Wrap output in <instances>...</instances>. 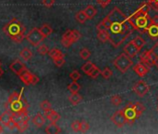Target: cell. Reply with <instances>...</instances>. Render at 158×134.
<instances>
[{"instance_id":"1","label":"cell","mask_w":158,"mask_h":134,"mask_svg":"<svg viewBox=\"0 0 158 134\" xmlns=\"http://www.w3.org/2000/svg\"><path fill=\"white\" fill-rule=\"evenodd\" d=\"M111 20V27L108 29L110 43L114 47H119L135 30L128 17L118 8H114L107 15Z\"/></svg>"},{"instance_id":"2","label":"cell","mask_w":158,"mask_h":134,"mask_svg":"<svg viewBox=\"0 0 158 134\" xmlns=\"http://www.w3.org/2000/svg\"><path fill=\"white\" fill-rule=\"evenodd\" d=\"M150 9H151L150 4L146 2L140 8H139V10L136 12H134L131 16L128 17L135 30L139 31L140 33L146 32L150 21V17L148 16Z\"/></svg>"},{"instance_id":"3","label":"cell","mask_w":158,"mask_h":134,"mask_svg":"<svg viewBox=\"0 0 158 134\" xmlns=\"http://www.w3.org/2000/svg\"><path fill=\"white\" fill-rule=\"evenodd\" d=\"M24 25L17 19H13L3 27V32L16 43H21L26 37Z\"/></svg>"},{"instance_id":"4","label":"cell","mask_w":158,"mask_h":134,"mask_svg":"<svg viewBox=\"0 0 158 134\" xmlns=\"http://www.w3.org/2000/svg\"><path fill=\"white\" fill-rule=\"evenodd\" d=\"M23 91L21 93L13 92L10 98H9V104L10 106V109L12 112H22V111H27V104L24 103L23 97H22Z\"/></svg>"},{"instance_id":"5","label":"cell","mask_w":158,"mask_h":134,"mask_svg":"<svg viewBox=\"0 0 158 134\" xmlns=\"http://www.w3.org/2000/svg\"><path fill=\"white\" fill-rule=\"evenodd\" d=\"M11 118L17 124V129L20 132H24L27 129V128H28V122L30 120V117L28 115L27 111L12 112L11 113Z\"/></svg>"},{"instance_id":"6","label":"cell","mask_w":158,"mask_h":134,"mask_svg":"<svg viewBox=\"0 0 158 134\" xmlns=\"http://www.w3.org/2000/svg\"><path fill=\"white\" fill-rule=\"evenodd\" d=\"M114 65L119 72L125 74L133 65V61L131 58L124 52V53H121L119 56H117L114 60Z\"/></svg>"},{"instance_id":"7","label":"cell","mask_w":158,"mask_h":134,"mask_svg":"<svg viewBox=\"0 0 158 134\" xmlns=\"http://www.w3.org/2000/svg\"><path fill=\"white\" fill-rule=\"evenodd\" d=\"M81 38V34L77 30H66L61 37V44L64 48H70L73 43Z\"/></svg>"},{"instance_id":"8","label":"cell","mask_w":158,"mask_h":134,"mask_svg":"<svg viewBox=\"0 0 158 134\" xmlns=\"http://www.w3.org/2000/svg\"><path fill=\"white\" fill-rule=\"evenodd\" d=\"M25 38L27 39V41H28L32 46L37 47V46H39V45L42 43V41H43L46 37L43 36V34L41 33V31H40L39 28L35 27V28H33V29L27 34V36H26Z\"/></svg>"},{"instance_id":"9","label":"cell","mask_w":158,"mask_h":134,"mask_svg":"<svg viewBox=\"0 0 158 134\" xmlns=\"http://www.w3.org/2000/svg\"><path fill=\"white\" fill-rule=\"evenodd\" d=\"M48 55L49 57L52 59L53 62L55 63L56 66L58 67H61L64 63H65V58H64V54L61 52V50H60L59 48H52L48 51Z\"/></svg>"},{"instance_id":"10","label":"cell","mask_w":158,"mask_h":134,"mask_svg":"<svg viewBox=\"0 0 158 134\" xmlns=\"http://www.w3.org/2000/svg\"><path fill=\"white\" fill-rule=\"evenodd\" d=\"M124 114L127 118V122L130 124L133 123L139 117L136 108H135V103H128V104L125 107Z\"/></svg>"},{"instance_id":"11","label":"cell","mask_w":158,"mask_h":134,"mask_svg":"<svg viewBox=\"0 0 158 134\" xmlns=\"http://www.w3.org/2000/svg\"><path fill=\"white\" fill-rule=\"evenodd\" d=\"M150 90V87L143 80H139L133 85V91L139 97L145 96Z\"/></svg>"},{"instance_id":"12","label":"cell","mask_w":158,"mask_h":134,"mask_svg":"<svg viewBox=\"0 0 158 134\" xmlns=\"http://www.w3.org/2000/svg\"><path fill=\"white\" fill-rule=\"evenodd\" d=\"M112 122L118 128H122L127 122V118L124 114V110H118L116 111L111 117Z\"/></svg>"},{"instance_id":"13","label":"cell","mask_w":158,"mask_h":134,"mask_svg":"<svg viewBox=\"0 0 158 134\" xmlns=\"http://www.w3.org/2000/svg\"><path fill=\"white\" fill-rule=\"evenodd\" d=\"M133 71L139 77H145L149 71H150V67H148L147 65L141 63V62H139L138 64H136L134 67H133Z\"/></svg>"},{"instance_id":"14","label":"cell","mask_w":158,"mask_h":134,"mask_svg":"<svg viewBox=\"0 0 158 134\" xmlns=\"http://www.w3.org/2000/svg\"><path fill=\"white\" fill-rule=\"evenodd\" d=\"M10 70H11L13 73H15L16 75L19 76L23 70L26 69V66H25V64H24L23 62H22L20 60H15V61L10 64Z\"/></svg>"},{"instance_id":"15","label":"cell","mask_w":158,"mask_h":134,"mask_svg":"<svg viewBox=\"0 0 158 134\" xmlns=\"http://www.w3.org/2000/svg\"><path fill=\"white\" fill-rule=\"evenodd\" d=\"M34 75L35 74H32L29 70H27V68L25 70H23L20 75H19V77L20 79L25 84V85H32L33 83V78H34Z\"/></svg>"},{"instance_id":"16","label":"cell","mask_w":158,"mask_h":134,"mask_svg":"<svg viewBox=\"0 0 158 134\" xmlns=\"http://www.w3.org/2000/svg\"><path fill=\"white\" fill-rule=\"evenodd\" d=\"M139 49H138V48L132 43V41H130V42H128L125 47H124V52L127 55V56H129L130 58H133V57H135L138 53H139Z\"/></svg>"},{"instance_id":"17","label":"cell","mask_w":158,"mask_h":134,"mask_svg":"<svg viewBox=\"0 0 158 134\" xmlns=\"http://www.w3.org/2000/svg\"><path fill=\"white\" fill-rule=\"evenodd\" d=\"M45 115V117L49 120L50 122H53V123H57L60 119V115L58 112H56L55 110H48V111H45L44 113Z\"/></svg>"},{"instance_id":"18","label":"cell","mask_w":158,"mask_h":134,"mask_svg":"<svg viewBox=\"0 0 158 134\" xmlns=\"http://www.w3.org/2000/svg\"><path fill=\"white\" fill-rule=\"evenodd\" d=\"M98 33H97V37L100 41L105 43L107 41L110 40V35H109V32L107 29L105 28H100V29H97Z\"/></svg>"},{"instance_id":"19","label":"cell","mask_w":158,"mask_h":134,"mask_svg":"<svg viewBox=\"0 0 158 134\" xmlns=\"http://www.w3.org/2000/svg\"><path fill=\"white\" fill-rule=\"evenodd\" d=\"M149 36L152 39H156L158 38V24H153V23H150L149 26L146 29Z\"/></svg>"},{"instance_id":"20","label":"cell","mask_w":158,"mask_h":134,"mask_svg":"<svg viewBox=\"0 0 158 134\" xmlns=\"http://www.w3.org/2000/svg\"><path fill=\"white\" fill-rule=\"evenodd\" d=\"M45 132L48 133V134H58V133L61 132V129L56 123L50 122V124L46 127Z\"/></svg>"},{"instance_id":"21","label":"cell","mask_w":158,"mask_h":134,"mask_svg":"<svg viewBox=\"0 0 158 134\" xmlns=\"http://www.w3.org/2000/svg\"><path fill=\"white\" fill-rule=\"evenodd\" d=\"M32 122H33V124H34L35 127H37V128H42V127L45 125V123H46V117H45L44 115H42L41 114H36V115L33 117Z\"/></svg>"},{"instance_id":"22","label":"cell","mask_w":158,"mask_h":134,"mask_svg":"<svg viewBox=\"0 0 158 134\" xmlns=\"http://www.w3.org/2000/svg\"><path fill=\"white\" fill-rule=\"evenodd\" d=\"M139 62H141V63L147 65L148 67L153 66V63L152 62V61H151V59H150L148 50H147V51H144V52H142V53L140 54V56H139Z\"/></svg>"},{"instance_id":"23","label":"cell","mask_w":158,"mask_h":134,"mask_svg":"<svg viewBox=\"0 0 158 134\" xmlns=\"http://www.w3.org/2000/svg\"><path fill=\"white\" fill-rule=\"evenodd\" d=\"M68 99H69L70 103H71L73 105H77L79 103H81L82 100H83L82 96H81L80 94H79L78 92L72 93V94L68 97Z\"/></svg>"},{"instance_id":"24","label":"cell","mask_w":158,"mask_h":134,"mask_svg":"<svg viewBox=\"0 0 158 134\" xmlns=\"http://www.w3.org/2000/svg\"><path fill=\"white\" fill-rule=\"evenodd\" d=\"M84 11H85V13H86V15H87L88 20H92V19L96 16V14H97V10L95 9L94 6H91V5L88 6V7L84 10Z\"/></svg>"},{"instance_id":"25","label":"cell","mask_w":158,"mask_h":134,"mask_svg":"<svg viewBox=\"0 0 158 134\" xmlns=\"http://www.w3.org/2000/svg\"><path fill=\"white\" fill-rule=\"evenodd\" d=\"M20 56H21V58H22L23 61H29V60L32 58V56H33V52H32V50H31L30 48H23V49L21 50Z\"/></svg>"},{"instance_id":"26","label":"cell","mask_w":158,"mask_h":134,"mask_svg":"<svg viewBox=\"0 0 158 134\" xmlns=\"http://www.w3.org/2000/svg\"><path fill=\"white\" fill-rule=\"evenodd\" d=\"M39 29H40L41 33L43 34V36H44L45 37L49 36L52 34V32H53V30H52L51 26H50L49 24H48V23H44V24H43Z\"/></svg>"},{"instance_id":"27","label":"cell","mask_w":158,"mask_h":134,"mask_svg":"<svg viewBox=\"0 0 158 134\" xmlns=\"http://www.w3.org/2000/svg\"><path fill=\"white\" fill-rule=\"evenodd\" d=\"M131 41H132V43L138 48L139 50H140V49L144 47V45L146 44V41H145L141 36H136V37H135L134 39H132Z\"/></svg>"},{"instance_id":"28","label":"cell","mask_w":158,"mask_h":134,"mask_svg":"<svg viewBox=\"0 0 158 134\" xmlns=\"http://www.w3.org/2000/svg\"><path fill=\"white\" fill-rule=\"evenodd\" d=\"M74 18H75V20H76L79 23H82V24H83V23H86V21L88 20L87 15H86V13H85L84 10H80V11H78V12L75 14Z\"/></svg>"},{"instance_id":"29","label":"cell","mask_w":158,"mask_h":134,"mask_svg":"<svg viewBox=\"0 0 158 134\" xmlns=\"http://www.w3.org/2000/svg\"><path fill=\"white\" fill-rule=\"evenodd\" d=\"M68 90L71 92V93H75V92H78L81 89V86L77 83V81H73L72 83H70L67 87Z\"/></svg>"},{"instance_id":"30","label":"cell","mask_w":158,"mask_h":134,"mask_svg":"<svg viewBox=\"0 0 158 134\" xmlns=\"http://www.w3.org/2000/svg\"><path fill=\"white\" fill-rule=\"evenodd\" d=\"M101 74H102V71L100 70V68H99L98 66L94 65V66H93V68H92V69L90 70V72L88 74V76H89L90 78L95 79V78H97Z\"/></svg>"},{"instance_id":"31","label":"cell","mask_w":158,"mask_h":134,"mask_svg":"<svg viewBox=\"0 0 158 134\" xmlns=\"http://www.w3.org/2000/svg\"><path fill=\"white\" fill-rule=\"evenodd\" d=\"M151 50L154 56V66H156L158 69V41L154 44V46L151 48Z\"/></svg>"},{"instance_id":"32","label":"cell","mask_w":158,"mask_h":134,"mask_svg":"<svg viewBox=\"0 0 158 134\" xmlns=\"http://www.w3.org/2000/svg\"><path fill=\"white\" fill-rule=\"evenodd\" d=\"M110 101H111V103L113 104V105H114V106H119L121 103H122V102H123V99H122V97L120 96V95H113L112 97H111V99H110Z\"/></svg>"},{"instance_id":"33","label":"cell","mask_w":158,"mask_h":134,"mask_svg":"<svg viewBox=\"0 0 158 134\" xmlns=\"http://www.w3.org/2000/svg\"><path fill=\"white\" fill-rule=\"evenodd\" d=\"M95 64H93L91 61H87L82 67H81V70L85 73V74H89V72H90V70L93 68V66H94Z\"/></svg>"},{"instance_id":"34","label":"cell","mask_w":158,"mask_h":134,"mask_svg":"<svg viewBox=\"0 0 158 134\" xmlns=\"http://www.w3.org/2000/svg\"><path fill=\"white\" fill-rule=\"evenodd\" d=\"M91 55V52L87 48H84L80 50V52H79V56H80L81 59L83 60H88Z\"/></svg>"},{"instance_id":"35","label":"cell","mask_w":158,"mask_h":134,"mask_svg":"<svg viewBox=\"0 0 158 134\" xmlns=\"http://www.w3.org/2000/svg\"><path fill=\"white\" fill-rule=\"evenodd\" d=\"M135 108H136V111H137L138 116L141 115H142V113L145 111V106L143 105V103H139V102L135 103Z\"/></svg>"},{"instance_id":"36","label":"cell","mask_w":158,"mask_h":134,"mask_svg":"<svg viewBox=\"0 0 158 134\" xmlns=\"http://www.w3.org/2000/svg\"><path fill=\"white\" fill-rule=\"evenodd\" d=\"M102 77L104 79H109L112 76H113V71L109 68V67H105V68L102 71Z\"/></svg>"},{"instance_id":"37","label":"cell","mask_w":158,"mask_h":134,"mask_svg":"<svg viewBox=\"0 0 158 134\" xmlns=\"http://www.w3.org/2000/svg\"><path fill=\"white\" fill-rule=\"evenodd\" d=\"M71 128L73 131L77 132V131H81V121L80 120H74L72 124H71Z\"/></svg>"},{"instance_id":"38","label":"cell","mask_w":158,"mask_h":134,"mask_svg":"<svg viewBox=\"0 0 158 134\" xmlns=\"http://www.w3.org/2000/svg\"><path fill=\"white\" fill-rule=\"evenodd\" d=\"M37 51L41 55H46V54H48L49 49H48V48L46 45L43 44V45H39V47L37 48Z\"/></svg>"},{"instance_id":"39","label":"cell","mask_w":158,"mask_h":134,"mask_svg":"<svg viewBox=\"0 0 158 134\" xmlns=\"http://www.w3.org/2000/svg\"><path fill=\"white\" fill-rule=\"evenodd\" d=\"M40 108L45 112V111H48V110H50L51 109V103L48 102V101H47V100H45V101H43L41 103H40Z\"/></svg>"},{"instance_id":"40","label":"cell","mask_w":158,"mask_h":134,"mask_svg":"<svg viewBox=\"0 0 158 134\" xmlns=\"http://www.w3.org/2000/svg\"><path fill=\"white\" fill-rule=\"evenodd\" d=\"M69 77H70V78H71L73 81H77L79 78H80L81 75H80V73H79L77 70H73V71L69 75Z\"/></svg>"},{"instance_id":"41","label":"cell","mask_w":158,"mask_h":134,"mask_svg":"<svg viewBox=\"0 0 158 134\" xmlns=\"http://www.w3.org/2000/svg\"><path fill=\"white\" fill-rule=\"evenodd\" d=\"M89 124L85 120H81V132H86L89 130Z\"/></svg>"},{"instance_id":"42","label":"cell","mask_w":158,"mask_h":134,"mask_svg":"<svg viewBox=\"0 0 158 134\" xmlns=\"http://www.w3.org/2000/svg\"><path fill=\"white\" fill-rule=\"evenodd\" d=\"M42 4L47 8H51L55 4V0H42Z\"/></svg>"},{"instance_id":"43","label":"cell","mask_w":158,"mask_h":134,"mask_svg":"<svg viewBox=\"0 0 158 134\" xmlns=\"http://www.w3.org/2000/svg\"><path fill=\"white\" fill-rule=\"evenodd\" d=\"M111 1L112 0H97V3L100 4L102 8H105L111 3Z\"/></svg>"},{"instance_id":"44","label":"cell","mask_w":158,"mask_h":134,"mask_svg":"<svg viewBox=\"0 0 158 134\" xmlns=\"http://www.w3.org/2000/svg\"><path fill=\"white\" fill-rule=\"evenodd\" d=\"M150 23H153V24H158V15H155L152 18H151L150 19Z\"/></svg>"},{"instance_id":"45","label":"cell","mask_w":158,"mask_h":134,"mask_svg":"<svg viewBox=\"0 0 158 134\" xmlns=\"http://www.w3.org/2000/svg\"><path fill=\"white\" fill-rule=\"evenodd\" d=\"M3 74H4V71H3L2 67H1V64H0V77L3 76Z\"/></svg>"},{"instance_id":"46","label":"cell","mask_w":158,"mask_h":134,"mask_svg":"<svg viewBox=\"0 0 158 134\" xmlns=\"http://www.w3.org/2000/svg\"><path fill=\"white\" fill-rule=\"evenodd\" d=\"M146 1H147V3H149V4H152V3L154 2V0H146Z\"/></svg>"},{"instance_id":"47","label":"cell","mask_w":158,"mask_h":134,"mask_svg":"<svg viewBox=\"0 0 158 134\" xmlns=\"http://www.w3.org/2000/svg\"><path fill=\"white\" fill-rule=\"evenodd\" d=\"M1 132H3V128L1 127V125H0V133Z\"/></svg>"},{"instance_id":"48","label":"cell","mask_w":158,"mask_h":134,"mask_svg":"<svg viewBox=\"0 0 158 134\" xmlns=\"http://www.w3.org/2000/svg\"><path fill=\"white\" fill-rule=\"evenodd\" d=\"M157 101H158V98H157ZM157 110H158V104H157Z\"/></svg>"}]
</instances>
